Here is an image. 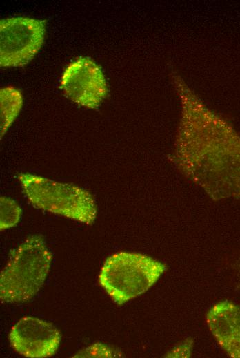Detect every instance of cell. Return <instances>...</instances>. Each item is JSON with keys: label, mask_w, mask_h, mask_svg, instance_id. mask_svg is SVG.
Listing matches in <instances>:
<instances>
[{"label": "cell", "mask_w": 240, "mask_h": 358, "mask_svg": "<svg viewBox=\"0 0 240 358\" xmlns=\"http://www.w3.org/2000/svg\"><path fill=\"white\" fill-rule=\"evenodd\" d=\"M61 337L59 331L51 323L29 316L20 319L8 335L14 350L30 358L54 355L59 348Z\"/></svg>", "instance_id": "8992f818"}, {"label": "cell", "mask_w": 240, "mask_h": 358, "mask_svg": "<svg viewBox=\"0 0 240 358\" xmlns=\"http://www.w3.org/2000/svg\"><path fill=\"white\" fill-rule=\"evenodd\" d=\"M46 21L14 17L0 21V66L21 67L31 61L44 40Z\"/></svg>", "instance_id": "277c9868"}, {"label": "cell", "mask_w": 240, "mask_h": 358, "mask_svg": "<svg viewBox=\"0 0 240 358\" xmlns=\"http://www.w3.org/2000/svg\"><path fill=\"white\" fill-rule=\"evenodd\" d=\"M235 271V284L238 289H240V257L236 261L233 267Z\"/></svg>", "instance_id": "7c38bea8"}, {"label": "cell", "mask_w": 240, "mask_h": 358, "mask_svg": "<svg viewBox=\"0 0 240 358\" xmlns=\"http://www.w3.org/2000/svg\"><path fill=\"white\" fill-rule=\"evenodd\" d=\"M22 190L34 207L92 224L97 208L92 195L86 190L31 173L18 176Z\"/></svg>", "instance_id": "3957f363"}, {"label": "cell", "mask_w": 240, "mask_h": 358, "mask_svg": "<svg viewBox=\"0 0 240 358\" xmlns=\"http://www.w3.org/2000/svg\"><path fill=\"white\" fill-rule=\"evenodd\" d=\"M119 355L116 350L103 344H94L81 350L73 357H113Z\"/></svg>", "instance_id": "30bf717a"}, {"label": "cell", "mask_w": 240, "mask_h": 358, "mask_svg": "<svg viewBox=\"0 0 240 358\" xmlns=\"http://www.w3.org/2000/svg\"><path fill=\"white\" fill-rule=\"evenodd\" d=\"M23 104L19 90L6 86L0 90L1 139L18 116Z\"/></svg>", "instance_id": "ba28073f"}, {"label": "cell", "mask_w": 240, "mask_h": 358, "mask_svg": "<svg viewBox=\"0 0 240 358\" xmlns=\"http://www.w3.org/2000/svg\"><path fill=\"white\" fill-rule=\"evenodd\" d=\"M192 346V341L191 339L186 340L184 343L175 347L170 352H169L168 357H188L190 355V349Z\"/></svg>", "instance_id": "8fae6325"}, {"label": "cell", "mask_w": 240, "mask_h": 358, "mask_svg": "<svg viewBox=\"0 0 240 358\" xmlns=\"http://www.w3.org/2000/svg\"><path fill=\"white\" fill-rule=\"evenodd\" d=\"M166 269L163 264L151 257L120 252L106 259L99 282L113 302L122 305L149 289Z\"/></svg>", "instance_id": "7a4b0ae2"}, {"label": "cell", "mask_w": 240, "mask_h": 358, "mask_svg": "<svg viewBox=\"0 0 240 358\" xmlns=\"http://www.w3.org/2000/svg\"><path fill=\"white\" fill-rule=\"evenodd\" d=\"M52 253L40 235H32L16 249L0 275L3 303H19L33 297L50 269Z\"/></svg>", "instance_id": "6da1fadb"}, {"label": "cell", "mask_w": 240, "mask_h": 358, "mask_svg": "<svg viewBox=\"0 0 240 358\" xmlns=\"http://www.w3.org/2000/svg\"><path fill=\"white\" fill-rule=\"evenodd\" d=\"M206 323L222 350L240 358V305L229 300L216 303L207 313Z\"/></svg>", "instance_id": "52a82bcc"}, {"label": "cell", "mask_w": 240, "mask_h": 358, "mask_svg": "<svg viewBox=\"0 0 240 358\" xmlns=\"http://www.w3.org/2000/svg\"><path fill=\"white\" fill-rule=\"evenodd\" d=\"M60 87L71 101L90 109L97 107L108 92L101 67L88 57H79L67 66Z\"/></svg>", "instance_id": "5b68a950"}, {"label": "cell", "mask_w": 240, "mask_h": 358, "mask_svg": "<svg viewBox=\"0 0 240 358\" xmlns=\"http://www.w3.org/2000/svg\"><path fill=\"white\" fill-rule=\"evenodd\" d=\"M21 209L12 199L1 196L0 198V229L5 230L15 226L21 215Z\"/></svg>", "instance_id": "9c48e42d"}]
</instances>
